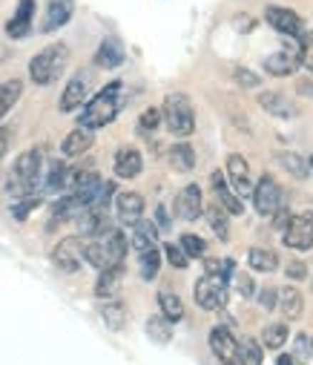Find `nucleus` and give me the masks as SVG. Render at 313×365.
Listing matches in <instances>:
<instances>
[{
  "instance_id": "a878e982",
  "label": "nucleus",
  "mask_w": 313,
  "mask_h": 365,
  "mask_svg": "<svg viewBox=\"0 0 313 365\" xmlns=\"http://www.w3.org/2000/svg\"><path fill=\"white\" fill-rule=\"evenodd\" d=\"M98 311H101L103 322H107V328H113V331H121V328L127 325V319H130V311H127V305H124L118 297L103 299Z\"/></svg>"
},
{
  "instance_id": "2eb2a0df",
  "label": "nucleus",
  "mask_w": 313,
  "mask_h": 365,
  "mask_svg": "<svg viewBox=\"0 0 313 365\" xmlns=\"http://www.w3.org/2000/svg\"><path fill=\"white\" fill-rule=\"evenodd\" d=\"M113 207H116V216L121 225L133 227L144 219V196L141 193H133V190H124V193H116L113 199Z\"/></svg>"
},
{
  "instance_id": "a211bd4d",
  "label": "nucleus",
  "mask_w": 313,
  "mask_h": 365,
  "mask_svg": "<svg viewBox=\"0 0 313 365\" xmlns=\"http://www.w3.org/2000/svg\"><path fill=\"white\" fill-rule=\"evenodd\" d=\"M32 24H35V0H18V9L6 24V35L12 41H21L32 32Z\"/></svg>"
},
{
  "instance_id": "dca6fc26",
  "label": "nucleus",
  "mask_w": 313,
  "mask_h": 365,
  "mask_svg": "<svg viewBox=\"0 0 313 365\" xmlns=\"http://www.w3.org/2000/svg\"><path fill=\"white\" fill-rule=\"evenodd\" d=\"M86 98H89V75H86V72H78V75H72V81L66 83L58 107H61V113H75V110H81V107L86 104Z\"/></svg>"
},
{
  "instance_id": "bb28decb",
  "label": "nucleus",
  "mask_w": 313,
  "mask_h": 365,
  "mask_svg": "<svg viewBox=\"0 0 313 365\" xmlns=\"http://www.w3.org/2000/svg\"><path fill=\"white\" fill-rule=\"evenodd\" d=\"M158 227H155V222H147V219H141L138 225H133V236H130V245L135 247V253H144V250H150V247H158Z\"/></svg>"
},
{
  "instance_id": "ddd939ff",
  "label": "nucleus",
  "mask_w": 313,
  "mask_h": 365,
  "mask_svg": "<svg viewBox=\"0 0 313 365\" xmlns=\"http://www.w3.org/2000/svg\"><path fill=\"white\" fill-rule=\"evenodd\" d=\"M227 185L233 187V193L239 199L253 193V175H250V164L242 153H230L227 155Z\"/></svg>"
},
{
  "instance_id": "603ef678",
  "label": "nucleus",
  "mask_w": 313,
  "mask_h": 365,
  "mask_svg": "<svg viewBox=\"0 0 313 365\" xmlns=\"http://www.w3.org/2000/svg\"><path fill=\"white\" fill-rule=\"evenodd\" d=\"M6 150H9V133H6V130H0V158L6 155Z\"/></svg>"
},
{
  "instance_id": "1a4fd4ad",
  "label": "nucleus",
  "mask_w": 313,
  "mask_h": 365,
  "mask_svg": "<svg viewBox=\"0 0 313 365\" xmlns=\"http://www.w3.org/2000/svg\"><path fill=\"white\" fill-rule=\"evenodd\" d=\"M52 264L63 273H75L83 264V236H63L52 247Z\"/></svg>"
},
{
  "instance_id": "a18cd8bd",
  "label": "nucleus",
  "mask_w": 313,
  "mask_h": 365,
  "mask_svg": "<svg viewBox=\"0 0 313 365\" xmlns=\"http://www.w3.org/2000/svg\"><path fill=\"white\" fill-rule=\"evenodd\" d=\"M296 362H307L310 359V336L307 334H299L296 336V351L290 354Z\"/></svg>"
},
{
  "instance_id": "49530a36",
  "label": "nucleus",
  "mask_w": 313,
  "mask_h": 365,
  "mask_svg": "<svg viewBox=\"0 0 313 365\" xmlns=\"http://www.w3.org/2000/svg\"><path fill=\"white\" fill-rule=\"evenodd\" d=\"M284 277H287V279H296V282L307 279V264H304V262H299V259L287 262V267H284Z\"/></svg>"
},
{
  "instance_id": "7ed1b4c3",
  "label": "nucleus",
  "mask_w": 313,
  "mask_h": 365,
  "mask_svg": "<svg viewBox=\"0 0 313 365\" xmlns=\"http://www.w3.org/2000/svg\"><path fill=\"white\" fill-rule=\"evenodd\" d=\"M43 150L35 147V150H26L18 155V161L12 164L9 175H6V193L15 196V199H24V196H35L41 190V173H43Z\"/></svg>"
},
{
  "instance_id": "6e6d98bb",
  "label": "nucleus",
  "mask_w": 313,
  "mask_h": 365,
  "mask_svg": "<svg viewBox=\"0 0 313 365\" xmlns=\"http://www.w3.org/2000/svg\"><path fill=\"white\" fill-rule=\"evenodd\" d=\"M310 354H313V339H310Z\"/></svg>"
},
{
  "instance_id": "c756f323",
  "label": "nucleus",
  "mask_w": 313,
  "mask_h": 365,
  "mask_svg": "<svg viewBox=\"0 0 313 365\" xmlns=\"http://www.w3.org/2000/svg\"><path fill=\"white\" fill-rule=\"evenodd\" d=\"M273 158H276V164H279L282 170H287L293 178H307V175H310V164H307V158H302L299 153H290V150L284 153V150H279Z\"/></svg>"
},
{
  "instance_id": "c85d7f7f",
  "label": "nucleus",
  "mask_w": 313,
  "mask_h": 365,
  "mask_svg": "<svg viewBox=\"0 0 313 365\" xmlns=\"http://www.w3.org/2000/svg\"><path fill=\"white\" fill-rule=\"evenodd\" d=\"M167 158H170V167H173L175 173H190V170H195V150H193L187 141L173 144L170 153H167Z\"/></svg>"
},
{
  "instance_id": "79ce46f5",
  "label": "nucleus",
  "mask_w": 313,
  "mask_h": 365,
  "mask_svg": "<svg viewBox=\"0 0 313 365\" xmlns=\"http://www.w3.org/2000/svg\"><path fill=\"white\" fill-rule=\"evenodd\" d=\"M299 58H302V66L307 72H313V32H307V29L299 38Z\"/></svg>"
},
{
  "instance_id": "0eeeda50",
  "label": "nucleus",
  "mask_w": 313,
  "mask_h": 365,
  "mask_svg": "<svg viewBox=\"0 0 313 365\" xmlns=\"http://www.w3.org/2000/svg\"><path fill=\"white\" fill-rule=\"evenodd\" d=\"M193 299L201 311H222L227 305V282L219 277H204L193 288Z\"/></svg>"
},
{
  "instance_id": "4be33fe9",
  "label": "nucleus",
  "mask_w": 313,
  "mask_h": 365,
  "mask_svg": "<svg viewBox=\"0 0 313 365\" xmlns=\"http://www.w3.org/2000/svg\"><path fill=\"white\" fill-rule=\"evenodd\" d=\"M276 308L282 311V317H284L287 322L299 319V317L304 314V297H302V291L293 288V285L279 288V291H276Z\"/></svg>"
},
{
  "instance_id": "4d7b16f0",
  "label": "nucleus",
  "mask_w": 313,
  "mask_h": 365,
  "mask_svg": "<svg viewBox=\"0 0 313 365\" xmlns=\"http://www.w3.org/2000/svg\"><path fill=\"white\" fill-rule=\"evenodd\" d=\"M310 279H313V273H310ZM310 288H313V282H310Z\"/></svg>"
},
{
  "instance_id": "20e7f679",
  "label": "nucleus",
  "mask_w": 313,
  "mask_h": 365,
  "mask_svg": "<svg viewBox=\"0 0 313 365\" xmlns=\"http://www.w3.org/2000/svg\"><path fill=\"white\" fill-rule=\"evenodd\" d=\"M66 66H69V46L66 43H49L46 49H41L29 61V78L38 86H49L66 72Z\"/></svg>"
},
{
  "instance_id": "de8ad7c7",
  "label": "nucleus",
  "mask_w": 313,
  "mask_h": 365,
  "mask_svg": "<svg viewBox=\"0 0 313 365\" xmlns=\"http://www.w3.org/2000/svg\"><path fill=\"white\" fill-rule=\"evenodd\" d=\"M256 299H259V308L276 311V288H262V291L256 294Z\"/></svg>"
},
{
  "instance_id": "c9c22d12",
  "label": "nucleus",
  "mask_w": 313,
  "mask_h": 365,
  "mask_svg": "<svg viewBox=\"0 0 313 365\" xmlns=\"http://www.w3.org/2000/svg\"><path fill=\"white\" fill-rule=\"evenodd\" d=\"M158 267H161V250L158 247H150V250L138 253V270H141L144 282H153L158 277Z\"/></svg>"
},
{
  "instance_id": "f03ea898",
  "label": "nucleus",
  "mask_w": 313,
  "mask_h": 365,
  "mask_svg": "<svg viewBox=\"0 0 313 365\" xmlns=\"http://www.w3.org/2000/svg\"><path fill=\"white\" fill-rule=\"evenodd\" d=\"M127 233H121L118 227H107L98 236L83 239V262H89L92 267L103 270V267H121L127 259Z\"/></svg>"
},
{
  "instance_id": "37998d69",
  "label": "nucleus",
  "mask_w": 313,
  "mask_h": 365,
  "mask_svg": "<svg viewBox=\"0 0 313 365\" xmlns=\"http://www.w3.org/2000/svg\"><path fill=\"white\" fill-rule=\"evenodd\" d=\"M233 288H236V294L245 297V299H250V297L256 294V285H253L250 273H233Z\"/></svg>"
},
{
  "instance_id": "5fc2aeb1",
  "label": "nucleus",
  "mask_w": 313,
  "mask_h": 365,
  "mask_svg": "<svg viewBox=\"0 0 313 365\" xmlns=\"http://www.w3.org/2000/svg\"><path fill=\"white\" fill-rule=\"evenodd\" d=\"M307 164H310V173H313V155H310V158H307Z\"/></svg>"
},
{
  "instance_id": "c03bdc74",
  "label": "nucleus",
  "mask_w": 313,
  "mask_h": 365,
  "mask_svg": "<svg viewBox=\"0 0 313 365\" xmlns=\"http://www.w3.org/2000/svg\"><path fill=\"white\" fill-rule=\"evenodd\" d=\"M233 81H236L239 86H245V89H256V86L262 83V78H259L256 72H250V69H245V66H239V69H233Z\"/></svg>"
},
{
  "instance_id": "6ab92c4d",
  "label": "nucleus",
  "mask_w": 313,
  "mask_h": 365,
  "mask_svg": "<svg viewBox=\"0 0 313 365\" xmlns=\"http://www.w3.org/2000/svg\"><path fill=\"white\" fill-rule=\"evenodd\" d=\"M69 181V164L66 161H46L43 173H41V193H63Z\"/></svg>"
},
{
  "instance_id": "6e6552de",
  "label": "nucleus",
  "mask_w": 313,
  "mask_h": 365,
  "mask_svg": "<svg viewBox=\"0 0 313 365\" xmlns=\"http://www.w3.org/2000/svg\"><path fill=\"white\" fill-rule=\"evenodd\" d=\"M282 245L290 247V250H310L313 247V213H299V216H290L287 227L282 230Z\"/></svg>"
},
{
  "instance_id": "72a5a7b5",
  "label": "nucleus",
  "mask_w": 313,
  "mask_h": 365,
  "mask_svg": "<svg viewBox=\"0 0 313 365\" xmlns=\"http://www.w3.org/2000/svg\"><path fill=\"white\" fill-rule=\"evenodd\" d=\"M201 216H207V225L213 227V233H216L222 242H227V239H230V216H227L219 205L204 207V213H201Z\"/></svg>"
},
{
  "instance_id": "e433bc0d",
  "label": "nucleus",
  "mask_w": 313,
  "mask_h": 365,
  "mask_svg": "<svg viewBox=\"0 0 313 365\" xmlns=\"http://www.w3.org/2000/svg\"><path fill=\"white\" fill-rule=\"evenodd\" d=\"M239 351H242V365H262L265 348H262V342H256L253 336H242V339H239Z\"/></svg>"
},
{
  "instance_id": "aec40b11",
  "label": "nucleus",
  "mask_w": 313,
  "mask_h": 365,
  "mask_svg": "<svg viewBox=\"0 0 313 365\" xmlns=\"http://www.w3.org/2000/svg\"><path fill=\"white\" fill-rule=\"evenodd\" d=\"M299 66H302L299 46H296V49H279V52H273V55L265 58V72H267V75H276V78H287V75H293Z\"/></svg>"
},
{
  "instance_id": "58836bf2",
  "label": "nucleus",
  "mask_w": 313,
  "mask_h": 365,
  "mask_svg": "<svg viewBox=\"0 0 313 365\" xmlns=\"http://www.w3.org/2000/svg\"><path fill=\"white\" fill-rule=\"evenodd\" d=\"M41 205V196L35 193V196H24V199H18L15 205H12V216L18 219V222H24V219H29V213L35 210Z\"/></svg>"
},
{
  "instance_id": "3c124183",
  "label": "nucleus",
  "mask_w": 313,
  "mask_h": 365,
  "mask_svg": "<svg viewBox=\"0 0 313 365\" xmlns=\"http://www.w3.org/2000/svg\"><path fill=\"white\" fill-rule=\"evenodd\" d=\"M296 89H299L302 96L313 98V78H304V81H299V83H296Z\"/></svg>"
},
{
  "instance_id": "f3484780",
  "label": "nucleus",
  "mask_w": 313,
  "mask_h": 365,
  "mask_svg": "<svg viewBox=\"0 0 313 365\" xmlns=\"http://www.w3.org/2000/svg\"><path fill=\"white\" fill-rule=\"evenodd\" d=\"M204 213V199H201V187L198 185H187L181 187V193L175 196V216L181 222H195Z\"/></svg>"
},
{
  "instance_id": "b1692460",
  "label": "nucleus",
  "mask_w": 313,
  "mask_h": 365,
  "mask_svg": "<svg viewBox=\"0 0 313 365\" xmlns=\"http://www.w3.org/2000/svg\"><path fill=\"white\" fill-rule=\"evenodd\" d=\"M92 144H95V130L78 127V130H72V133L61 141V153H63L66 158H78V155L89 153V150H92Z\"/></svg>"
},
{
  "instance_id": "393cba45",
  "label": "nucleus",
  "mask_w": 313,
  "mask_h": 365,
  "mask_svg": "<svg viewBox=\"0 0 313 365\" xmlns=\"http://www.w3.org/2000/svg\"><path fill=\"white\" fill-rule=\"evenodd\" d=\"M124 63V46L118 38H103L95 49V66L101 69H118Z\"/></svg>"
},
{
  "instance_id": "39448f33",
  "label": "nucleus",
  "mask_w": 313,
  "mask_h": 365,
  "mask_svg": "<svg viewBox=\"0 0 313 365\" xmlns=\"http://www.w3.org/2000/svg\"><path fill=\"white\" fill-rule=\"evenodd\" d=\"M161 124L175 135L187 138L195 133V110L184 93H170L161 104Z\"/></svg>"
},
{
  "instance_id": "f704fd0d",
  "label": "nucleus",
  "mask_w": 313,
  "mask_h": 365,
  "mask_svg": "<svg viewBox=\"0 0 313 365\" xmlns=\"http://www.w3.org/2000/svg\"><path fill=\"white\" fill-rule=\"evenodd\" d=\"M147 336H150L153 342H158V345H167V342L173 339V322H170L167 317H161V314L150 317V319H147Z\"/></svg>"
},
{
  "instance_id": "cd10ccee",
  "label": "nucleus",
  "mask_w": 313,
  "mask_h": 365,
  "mask_svg": "<svg viewBox=\"0 0 313 365\" xmlns=\"http://www.w3.org/2000/svg\"><path fill=\"white\" fill-rule=\"evenodd\" d=\"M121 277H124V264H121V267H103L101 277H98V282H95V297H101V299L118 297Z\"/></svg>"
},
{
  "instance_id": "f8f14e48",
  "label": "nucleus",
  "mask_w": 313,
  "mask_h": 365,
  "mask_svg": "<svg viewBox=\"0 0 313 365\" xmlns=\"http://www.w3.org/2000/svg\"><path fill=\"white\" fill-rule=\"evenodd\" d=\"M265 21H267V26H273L279 35H287V38H296V41L304 35L302 18H299L293 9H287V6H265Z\"/></svg>"
},
{
  "instance_id": "473e14b6",
  "label": "nucleus",
  "mask_w": 313,
  "mask_h": 365,
  "mask_svg": "<svg viewBox=\"0 0 313 365\" xmlns=\"http://www.w3.org/2000/svg\"><path fill=\"white\" fill-rule=\"evenodd\" d=\"M287 336H290V325H287V322H270V325H265L262 348L279 351V348H284V345H287Z\"/></svg>"
},
{
  "instance_id": "f257e3e1",
  "label": "nucleus",
  "mask_w": 313,
  "mask_h": 365,
  "mask_svg": "<svg viewBox=\"0 0 313 365\" xmlns=\"http://www.w3.org/2000/svg\"><path fill=\"white\" fill-rule=\"evenodd\" d=\"M124 83L121 81H110L107 86H101L95 96L86 98V104L81 107V118H78V127H86V130H101L118 118L121 113V104H124Z\"/></svg>"
},
{
  "instance_id": "09e8293b",
  "label": "nucleus",
  "mask_w": 313,
  "mask_h": 365,
  "mask_svg": "<svg viewBox=\"0 0 313 365\" xmlns=\"http://www.w3.org/2000/svg\"><path fill=\"white\" fill-rule=\"evenodd\" d=\"M270 219H273V227L282 233V230L287 227V222H290V210H287V207H279V210H276Z\"/></svg>"
},
{
  "instance_id": "9d476101",
  "label": "nucleus",
  "mask_w": 313,
  "mask_h": 365,
  "mask_svg": "<svg viewBox=\"0 0 313 365\" xmlns=\"http://www.w3.org/2000/svg\"><path fill=\"white\" fill-rule=\"evenodd\" d=\"M256 101H259V107H262L267 115H273V118H279V121H293V118H299V113H302V107H299L287 93H276V89H265V93L256 96Z\"/></svg>"
},
{
  "instance_id": "a19ab883",
  "label": "nucleus",
  "mask_w": 313,
  "mask_h": 365,
  "mask_svg": "<svg viewBox=\"0 0 313 365\" xmlns=\"http://www.w3.org/2000/svg\"><path fill=\"white\" fill-rule=\"evenodd\" d=\"M164 259H167L175 270H184V267L190 264V259H187V253L181 250V245H173V242L164 245Z\"/></svg>"
},
{
  "instance_id": "9b49d317",
  "label": "nucleus",
  "mask_w": 313,
  "mask_h": 365,
  "mask_svg": "<svg viewBox=\"0 0 313 365\" xmlns=\"http://www.w3.org/2000/svg\"><path fill=\"white\" fill-rule=\"evenodd\" d=\"M210 351L222 365H242V351H239V339L230 334V328L216 325L210 331Z\"/></svg>"
},
{
  "instance_id": "423d86ee",
  "label": "nucleus",
  "mask_w": 313,
  "mask_h": 365,
  "mask_svg": "<svg viewBox=\"0 0 313 365\" xmlns=\"http://www.w3.org/2000/svg\"><path fill=\"white\" fill-rule=\"evenodd\" d=\"M253 207H256V213L262 216V219H270L279 207H284V190H282V185L273 178V175H262L256 185H253Z\"/></svg>"
},
{
  "instance_id": "7c9ffc66",
  "label": "nucleus",
  "mask_w": 313,
  "mask_h": 365,
  "mask_svg": "<svg viewBox=\"0 0 313 365\" xmlns=\"http://www.w3.org/2000/svg\"><path fill=\"white\" fill-rule=\"evenodd\" d=\"M247 264H250L253 270H259V273H273V270L279 267V256H276V250H270V247H250Z\"/></svg>"
},
{
  "instance_id": "ea45409f",
  "label": "nucleus",
  "mask_w": 313,
  "mask_h": 365,
  "mask_svg": "<svg viewBox=\"0 0 313 365\" xmlns=\"http://www.w3.org/2000/svg\"><path fill=\"white\" fill-rule=\"evenodd\" d=\"M161 127V110L158 107H150V110H144L141 113V121H138V133H155Z\"/></svg>"
},
{
  "instance_id": "4468645a",
  "label": "nucleus",
  "mask_w": 313,
  "mask_h": 365,
  "mask_svg": "<svg viewBox=\"0 0 313 365\" xmlns=\"http://www.w3.org/2000/svg\"><path fill=\"white\" fill-rule=\"evenodd\" d=\"M210 187H213L216 205H219L227 216H242V213H245V199H239V196L233 193V187L227 185L225 173H219V170L210 173Z\"/></svg>"
},
{
  "instance_id": "5701e85b",
  "label": "nucleus",
  "mask_w": 313,
  "mask_h": 365,
  "mask_svg": "<svg viewBox=\"0 0 313 365\" xmlns=\"http://www.w3.org/2000/svg\"><path fill=\"white\" fill-rule=\"evenodd\" d=\"M72 12H75L72 0H49L41 29H43V32H58V29H63V26L72 21Z\"/></svg>"
},
{
  "instance_id": "864d4df0",
  "label": "nucleus",
  "mask_w": 313,
  "mask_h": 365,
  "mask_svg": "<svg viewBox=\"0 0 313 365\" xmlns=\"http://www.w3.org/2000/svg\"><path fill=\"white\" fill-rule=\"evenodd\" d=\"M276 365H299V362H296V359H293L290 354H287V356L282 354V356H276Z\"/></svg>"
},
{
  "instance_id": "2f4dec72",
  "label": "nucleus",
  "mask_w": 313,
  "mask_h": 365,
  "mask_svg": "<svg viewBox=\"0 0 313 365\" xmlns=\"http://www.w3.org/2000/svg\"><path fill=\"white\" fill-rule=\"evenodd\" d=\"M158 308H161V317H167L173 325L184 319V302L175 291H158Z\"/></svg>"
},
{
  "instance_id": "4c0bfd02",
  "label": "nucleus",
  "mask_w": 313,
  "mask_h": 365,
  "mask_svg": "<svg viewBox=\"0 0 313 365\" xmlns=\"http://www.w3.org/2000/svg\"><path fill=\"white\" fill-rule=\"evenodd\" d=\"M178 245L187 253V259H204V253H207V242L201 236H195V233H184Z\"/></svg>"
},
{
  "instance_id": "412c9836",
  "label": "nucleus",
  "mask_w": 313,
  "mask_h": 365,
  "mask_svg": "<svg viewBox=\"0 0 313 365\" xmlns=\"http://www.w3.org/2000/svg\"><path fill=\"white\" fill-rule=\"evenodd\" d=\"M113 170H116V175H118V178L130 181V178L141 175V170H144V155H141L135 147H121V150L116 153Z\"/></svg>"
},
{
  "instance_id": "8fccbe9b",
  "label": "nucleus",
  "mask_w": 313,
  "mask_h": 365,
  "mask_svg": "<svg viewBox=\"0 0 313 365\" xmlns=\"http://www.w3.org/2000/svg\"><path fill=\"white\" fill-rule=\"evenodd\" d=\"M155 219H158V225H155V227H161V230H167V227H170V216H167V207H164V205H158V207H155Z\"/></svg>"
}]
</instances>
